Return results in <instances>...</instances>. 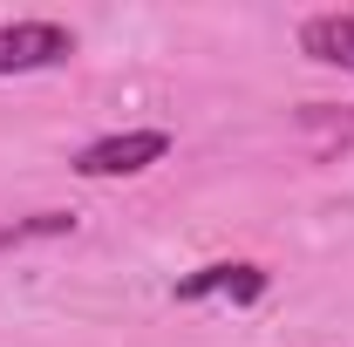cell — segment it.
I'll return each mask as SVG.
<instances>
[{
  "mask_svg": "<svg viewBox=\"0 0 354 347\" xmlns=\"http://www.w3.org/2000/svg\"><path fill=\"white\" fill-rule=\"evenodd\" d=\"M300 55L327 62V68H354V14H313V21H300Z\"/></svg>",
  "mask_w": 354,
  "mask_h": 347,
  "instance_id": "4",
  "label": "cell"
},
{
  "mask_svg": "<svg viewBox=\"0 0 354 347\" xmlns=\"http://www.w3.org/2000/svg\"><path fill=\"white\" fill-rule=\"evenodd\" d=\"M259 300L266 293V272L259 265H205V272H191V279H177V300Z\"/></svg>",
  "mask_w": 354,
  "mask_h": 347,
  "instance_id": "3",
  "label": "cell"
},
{
  "mask_svg": "<svg viewBox=\"0 0 354 347\" xmlns=\"http://www.w3.org/2000/svg\"><path fill=\"white\" fill-rule=\"evenodd\" d=\"M62 232H75V218L68 212H41V218H28V225H7V232H0V252H7V245H28V238H62Z\"/></svg>",
  "mask_w": 354,
  "mask_h": 347,
  "instance_id": "5",
  "label": "cell"
},
{
  "mask_svg": "<svg viewBox=\"0 0 354 347\" xmlns=\"http://www.w3.org/2000/svg\"><path fill=\"white\" fill-rule=\"evenodd\" d=\"M75 55V35L62 21H7L0 28V75H35V68H62Z\"/></svg>",
  "mask_w": 354,
  "mask_h": 347,
  "instance_id": "1",
  "label": "cell"
},
{
  "mask_svg": "<svg viewBox=\"0 0 354 347\" xmlns=\"http://www.w3.org/2000/svg\"><path fill=\"white\" fill-rule=\"evenodd\" d=\"M164 150H171L164 130H123V136L88 143L82 157H75V171H82V177H130V171H150Z\"/></svg>",
  "mask_w": 354,
  "mask_h": 347,
  "instance_id": "2",
  "label": "cell"
}]
</instances>
